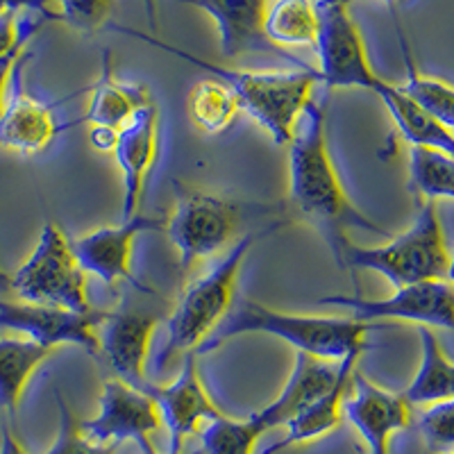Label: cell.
I'll return each mask as SVG.
<instances>
[{
    "mask_svg": "<svg viewBox=\"0 0 454 454\" xmlns=\"http://www.w3.org/2000/svg\"><path fill=\"white\" fill-rule=\"evenodd\" d=\"M166 454H186V452H184V450H168V452H166ZM193 454H200V450H198V452H193Z\"/></svg>",
    "mask_w": 454,
    "mask_h": 454,
    "instance_id": "60d3db41",
    "label": "cell"
},
{
    "mask_svg": "<svg viewBox=\"0 0 454 454\" xmlns=\"http://www.w3.org/2000/svg\"><path fill=\"white\" fill-rule=\"evenodd\" d=\"M263 35L279 51L286 46H316L318 14L314 0H270Z\"/></svg>",
    "mask_w": 454,
    "mask_h": 454,
    "instance_id": "d4e9b609",
    "label": "cell"
},
{
    "mask_svg": "<svg viewBox=\"0 0 454 454\" xmlns=\"http://www.w3.org/2000/svg\"><path fill=\"white\" fill-rule=\"evenodd\" d=\"M234 93L221 80H202L189 91V116L205 135H221L239 116Z\"/></svg>",
    "mask_w": 454,
    "mask_h": 454,
    "instance_id": "4316f807",
    "label": "cell"
},
{
    "mask_svg": "<svg viewBox=\"0 0 454 454\" xmlns=\"http://www.w3.org/2000/svg\"><path fill=\"white\" fill-rule=\"evenodd\" d=\"M241 202L180 189L176 209L166 221V232L180 253V269L209 259L227 248L241 225Z\"/></svg>",
    "mask_w": 454,
    "mask_h": 454,
    "instance_id": "ba28073f",
    "label": "cell"
},
{
    "mask_svg": "<svg viewBox=\"0 0 454 454\" xmlns=\"http://www.w3.org/2000/svg\"><path fill=\"white\" fill-rule=\"evenodd\" d=\"M157 403L144 388H135L119 377L107 380L98 397V413L80 420V427L96 443L119 445L137 441L144 454H155L153 434L161 427Z\"/></svg>",
    "mask_w": 454,
    "mask_h": 454,
    "instance_id": "30bf717a",
    "label": "cell"
},
{
    "mask_svg": "<svg viewBox=\"0 0 454 454\" xmlns=\"http://www.w3.org/2000/svg\"><path fill=\"white\" fill-rule=\"evenodd\" d=\"M262 436L263 429L253 416L243 420L221 416L202 427L200 454H257L254 448Z\"/></svg>",
    "mask_w": 454,
    "mask_h": 454,
    "instance_id": "f1b7e54d",
    "label": "cell"
},
{
    "mask_svg": "<svg viewBox=\"0 0 454 454\" xmlns=\"http://www.w3.org/2000/svg\"><path fill=\"white\" fill-rule=\"evenodd\" d=\"M21 10H30L35 14L46 16L48 21H57V14L51 10V0H0V14Z\"/></svg>",
    "mask_w": 454,
    "mask_h": 454,
    "instance_id": "e575fe53",
    "label": "cell"
},
{
    "mask_svg": "<svg viewBox=\"0 0 454 454\" xmlns=\"http://www.w3.org/2000/svg\"><path fill=\"white\" fill-rule=\"evenodd\" d=\"M318 14V80L330 89H366L382 93V80L371 67L366 43L350 14V0H314Z\"/></svg>",
    "mask_w": 454,
    "mask_h": 454,
    "instance_id": "52a82bcc",
    "label": "cell"
},
{
    "mask_svg": "<svg viewBox=\"0 0 454 454\" xmlns=\"http://www.w3.org/2000/svg\"><path fill=\"white\" fill-rule=\"evenodd\" d=\"M12 294L23 302L62 307V309L91 311L87 291V273L73 253V243L62 227L43 223L39 241L30 257L12 273Z\"/></svg>",
    "mask_w": 454,
    "mask_h": 454,
    "instance_id": "8992f818",
    "label": "cell"
},
{
    "mask_svg": "<svg viewBox=\"0 0 454 454\" xmlns=\"http://www.w3.org/2000/svg\"><path fill=\"white\" fill-rule=\"evenodd\" d=\"M372 323L350 318V316H311L278 311L257 300L239 298L230 307L221 325L196 350L207 355L223 348L230 340L246 334H266L294 346L302 355L323 362H340L346 356L364 355L368 348V332Z\"/></svg>",
    "mask_w": 454,
    "mask_h": 454,
    "instance_id": "3957f363",
    "label": "cell"
},
{
    "mask_svg": "<svg viewBox=\"0 0 454 454\" xmlns=\"http://www.w3.org/2000/svg\"><path fill=\"white\" fill-rule=\"evenodd\" d=\"M161 230L166 232L164 218L135 214L128 221H121L119 225L96 227L91 232L73 239V253L87 275H96L109 286L128 282L141 294L153 295V289L135 278L132 257H135V243L141 234L161 232Z\"/></svg>",
    "mask_w": 454,
    "mask_h": 454,
    "instance_id": "8fae6325",
    "label": "cell"
},
{
    "mask_svg": "<svg viewBox=\"0 0 454 454\" xmlns=\"http://www.w3.org/2000/svg\"><path fill=\"white\" fill-rule=\"evenodd\" d=\"M452 454H454V452H452Z\"/></svg>",
    "mask_w": 454,
    "mask_h": 454,
    "instance_id": "7bdbcfd3",
    "label": "cell"
},
{
    "mask_svg": "<svg viewBox=\"0 0 454 454\" xmlns=\"http://www.w3.org/2000/svg\"><path fill=\"white\" fill-rule=\"evenodd\" d=\"M157 325L160 318L153 314L107 311L98 327L100 355L119 380L132 384L135 388H144L148 384L145 362Z\"/></svg>",
    "mask_w": 454,
    "mask_h": 454,
    "instance_id": "9a60e30c",
    "label": "cell"
},
{
    "mask_svg": "<svg viewBox=\"0 0 454 454\" xmlns=\"http://www.w3.org/2000/svg\"><path fill=\"white\" fill-rule=\"evenodd\" d=\"M359 356L362 355L340 359L339 377H336V382L332 384L330 391L316 397L311 404H307L294 420L286 423V436L278 441V443L269 445L266 450H262L259 454H279L282 450L291 448V445L311 443V441H318L334 432L340 425V419H343V403H346L348 393H350L352 375H355Z\"/></svg>",
    "mask_w": 454,
    "mask_h": 454,
    "instance_id": "ffe728a7",
    "label": "cell"
},
{
    "mask_svg": "<svg viewBox=\"0 0 454 454\" xmlns=\"http://www.w3.org/2000/svg\"><path fill=\"white\" fill-rule=\"evenodd\" d=\"M448 282L454 286V253H450V269H448Z\"/></svg>",
    "mask_w": 454,
    "mask_h": 454,
    "instance_id": "ab89813d",
    "label": "cell"
},
{
    "mask_svg": "<svg viewBox=\"0 0 454 454\" xmlns=\"http://www.w3.org/2000/svg\"><path fill=\"white\" fill-rule=\"evenodd\" d=\"M141 3H144L145 16H148L150 30L157 32V27H160V12H157V0H141Z\"/></svg>",
    "mask_w": 454,
    "mask_h": 454,
    "instance_id": "74e56055",
    "label": "cell"
},
{
    "mask_svg": "<svg viewBox=\"0 0 454 454\" xmlns=\"http://www.w3.org/2000/svg\"><path fill=\"white\" fill-rule=\"evenodd\" d=\"M382 3H387V5L391 7V10H393V7H395L397 3H400V0H382Z\"/></svg>",
    "mask_w": 454,
    "mask_h": 454,
    "instance_id": "b9f144b4",
    "label": "cell"
},
{
    "mask_svg": "<svg viewBox=\"0 0 454 454\" xmlns=\"http://www.w3.org/2000/svg\"><path fill=\"white\" fill-rule=\"evenodd\" d=\"M57 3V21L80 32H96L107 23L114 0H51Z\"/></svg>",
    "mask_w": 454,
    "mask_h": 454,
    "instance_id": "1f68e13d",
    "label": "cell"
},
{
    "mask_svg": "<svg viewBox=\"0 0 454 454\" xmlns=\"http://www.w3.org/2000/svg\"><path fill=\"white\" fill-rule=\"evenodd\" d=\"M57 411H59V427H57L55 443L46 454H116L114 443H96L82 432L80 419L71 411L62 393L57 391Z\"/></svg>",
    "mask_w": 454,
    "mask_h": 454,
    "instance_id": "f546056e",
    "label": "cell"
},
{
    "mask_svg": "<svg viewBox=\"0 0 454 454\" xmlns=\"http://www.w3.org/2000/svg\"><path fill=\"white\" fill-rule=\"evenodd\" d=\"M119 141V129L103 128V125H91L89 128V145L98 153H114Z\"/></svg>",
    "mask_w": 454,
    "mask_h": 454,
    "instance_id": "d590c367",
    "label": "cell"
},
{
    "mask_svg": "<svg viewBox=\"0 0 454 454\" xmlns=\"http://www.w3.org/2000/svg\"><path fill=\"white\" fill-rule=\"evenodd\" d=\"M21 67L16 68L12 80V98L7 100L5 112L0 116V148H10L21 155H36L52 144L59 125L52 114L55 105L42 103L23 91L19 80Z\"/></svg>",
    "mask_w": 454,
    "mask_h": 454,
    "instance_id": "ac0fdd59",
    "label": "cell"
},
{
    "mask_svg": "<svg viewBox=\"0 0 454 454\" xmlns=\"http://www.w3.org/2000/svg\"><path fill=\"white\" fill-rule=\"evenodd\" d=\"M325 103L311 100L298 121L289 148V205L309 227L325 239L340 269L348 248V230H364L391 239L387 227L368 218L348 198L327 148Z\"/></svg>",
    "mask_w": 454,
    "mask_h": 454,
    "instance_id": "6da1fadb",
    "label": "cell"
},
{
    "mask_svg": "<svg viewBox=\"0 0 454 454\" xmlns=\"http://www.w3.org/2000/svg\"><path fill=\"white\" fill-rule=\"evenodd\" d=\"M144 391L155 400L161 413V423L168 427V450H184L186 436L198 432L200 423L225 416L202 384L196 352H186L184 366L173 382L166 387H155L148 382Z\"/></svg>",
    "mask_w": 454,
    "mask_h": 454,
    "instance_id": "4fadbf2b",
    "label": "cell"
},
{
    "mask_svg": "<svg viewBox=\"0 0 454 454\" xmlns=\"http://www.w3.org/2000/svg\"><path fill=\"white\" fill-rule=\"evenodd\" d=\"M377 98L382 100L387 112L391 114L397 135L407 144H411V148L441 150V153L454 157V132H450L434 116H429L419 103H413L397 84L387 82Z\"/></svg>",
    "mask_w": 454,
    "mask_h": 454,
    "instance_id": "7402d4cb",
    "label": "cell"
},
{
    "mask_svg": "<svg viewBox=\"0 0 454 454\" xmlns=\"http://www.w3.org/2000/svg\"><path fill=\"white\" fill-rule=\"evenodd\" d=\"M284 225H286L284 221H273L259 232L241 237L212 270H207L202 278L193 279L182 291L180 300L176 302V309L166 323L164 346L155 356L157 371H164L176 359V355L196 352L214 334V330L221 325V320L225 318L230 307L234 305L239 273H241L243 262L248 259L250 250L262 239H269L270 234L279 232Z\"/></svg>",
    "mask_w": 454,
    "mask_h": 454,
    "instance_id": "277c9868",
    "label": "cell"
},
{
    "mask_svg": "<svg viewBox=\"0 0 454 454\" xmlns=\"http://www.w3.org/2000/svg\"><path fill=\"white\" fill-rule=\"evenodd\" d=\"M420 436L429 454L454 452V397L445 403L429 404L419 419Z\"/></svg>",
    "mask_w": 454,
    "mask_h": 454,
    "instance_id": "4dcf8cb0",
    "label": "cell"
},
{
    "mask_svg": "<svg viewBox=\"0 0 454 454\" xmlns=\"http://www.w3.org/2000/svg\"><path fill=\"white\" fill-rule=\"evenodd\" d=\"M0 294H12V275L0 266Z\"/></svg>",
    "mask_w": 454,
    "mask_h": 454,
    "instance_id": "f35d334b",
    "label": "cell"
},
{
    "mask_svg": "<svg viewBox=\"0 0 454 454\" xmlns=\"http://www.w3.org/2000/svg\"><path fill=\"white\" fill-rule=\"evenodd\" d=\"M320 307L346 309L350 318L375 323V320H404L420 327H441L454 332V286L448 279L407 284L387 298L364 295H323L316 300Z\"/></svg>",
    "mask_w": 454,
    "mask_h": 454,
    "instance_id": "9c48e42d",
    "label": "cell"
},
{
    "mask_svg": "<svg viewBox=\"0 0 454 454\" xmlns=\"http://www.w3.org/2000/svg\"><path fill=\"white\" fill-rule=\"evenodd\" d=\"M107 311H80L35 305L23 300H0V330H12L42 346H78L87 355L100 356L98 327Z\"/></svg>",
    "mask_w": 454,
    "mask_h": 454,
    "instance_id": "7c38bea8",
    "label": "cell"
},
{
    "mask_svg": "<svg viewBox=\"0 0 454 454\" xmlns=\"http://www.w3.org/2000/svg\"><path fill=\"white\" fill-rule=\"evenodd\" d=\"M35 35H36V32H30V35H26L21 42L16 43V46L12 48L10 52H7V55L0 57V116H3V112H5L7 89H10V82L14 80L16 68L21 67V64L27 59L26 46L30 43V39Z\"/></svg>",
    "mask_w": 454,
    "mask_h": 454,
    "instance_id": "836d02e7",
    "label": "cell"
},
{
    "mask_svg": "<svg viewBox=\"0 0 454 454\" xmlns=\"http://www.w3.org/2000/svg\"><path fill=\"white\" fill-rule=\"evenodd\" d=\"M340 269L372 270L387 278L395 289L429 279H448L450 250L436 205L425 200L411 225L384 246L364 248L348 243Z\"/></svg>",
    "mask_w": 454,
    "mask_h": 454,
    "instance_id": "5b68a950",
    "label": "cell"
},
{
    "mask_svg": "<svg viewBox=\"0 0 454 454\" xmlns=\"http://www.w3.org/2000/svg\"><path fill=\"white\" fill-rule=\"evenodd\" d=\"M409 189L419 198L434 202L454 200V157L432 148H411L409 153Z\"/></svg>",
    "mask_w": 454,
    "mask_h": 454,
    "instance_id": "83f0119b",
    "label": "cell"
},
{
    "mask_svg": "<svg viewBox=\"0 0 454 454\" xmlns=\"http://www.w3.org/2000/svg\"><path fill=\"white\" fill-rule=\"evenodd\" d=\"M0 454H27L26 448L21 445V441L16 439L14 432L10 427H3L0 432Z\"/></svg>",
    "mask_w": 454,
    "mask_h": 454,
    "instance_id": "8d00e7d4",
    "label": "cell"
},
{
    "mask_svg": "<svg viewBox=\"0 0 454 454\" xmlns=\"http://www.w3.org/2000/svg\"><path fill=\"white\" fill-rule=\"evenodd\" d=\"M150 103L153 98L144 84L121 82L114 75L112 59H109V52L105 51L103 73H100L98 82L91 87V103H89L87 116L82 121H87L89 125L121 129L141 107Z\"/></svg>",
    "mask_w": 454,
    "mask_h": 454,
    "instance_id": "44dd1931",
    "label": "cell"
},
{
    "mask_svg": "<svg viewBox=\"0 0 454 454\" xmlns=\"http://www.w3.org/2000/svg\"><path fill=\"white\" fill-rule=\"evenodd\" d=\"M46 21L48 19H43V16H39V19H32V16L19 19V12L0 14V57L7 55L26 35L42 30Z\"/></svg>",
    "mask_w": 454,
    "mask_h": 454,
    "instance_id": "d6a6232c",
    "label": "cell"
},
{
    "mask_svg": "<svg viewBox=\"0 0 454 454\" xmlns=\"http://www.w3.org/2000/svg\"><path fill=\"white\" fill-rule=\"evenodd\" d=\"M420 366L411 384L404 388V400L409 404H436L454 397V362L441 348L429 327H420Z\"/></svg>",
    "mask_w": 454,
    "mask_h": 454,
    "instance_id": "603a6c76",
    "label": "cell"
},
{
    "mask_svg": "<svg viewBox=\"0 0 454 454\" xmlns=\"http://www.w3.org/2000/svg\"><path fill=\"white\" fill-rule=\"evenodd\" d=\"M112 30L121 35H129L135 39L150 43L153 48L170 52V55L186 59L193 67L207 71L212 78L221 80L230 87V91L237 98L239 109L246 112L250 119L257 121L270 135L275 145H289L294 139V132L298 128V121L307 105L314 100L311 91L316 84H320L318 71L311 67L289 68V71H246V68H230L221 64L207 62L202 57L186 52L177 46L161 42L155 35L132 30V27L114 26Z\"/></svg>",
    "mask_w": 454,
    "mask_h": 454,
    "instance_id": "7a4b0ae2",
    "label": "cell"
},
{
    "mask_svg": "<svg viewBox=\"0 0 454 454\" xmlns=\"http://www.w3.org/2000/svg\"><path fill=\"white\" fill-rule=\"evenodd\" d=\"M336 377H339V366H330L323 359L295 352L294 371H291L279 395L273 403L250 413V416L263 429V434L275 427H282L289 420H294L307 404L314 403L316 397L330 391Z\"/></svg>",
    "mask_w": 454,
    "mask_h": 454,
    "instance_id": "d6986e66",
    "label": "cell"
},
{
    "mask_svg": "<svg viewBox=\"0 0 454 454\" xmlns=\"http://www.w3.org/2000/svg\"><path fill=\"white\" fill-rule=\"evenodd\" d=\"M352 393L343 403V416L359 432L368 454H391V436L411 425V404L403 393L377 387L355 371Z\"/></svg>",
    "mask_w": 454,
    "mask_h": 454,
    "instance_id": "5bb4252c",
    "label": "cell"
},
{
    "mask_svg": "<svg viewBox=\"0 0 454 454\" xmlns=\"http://www.w3.org/2000/svg\"><path fill=\"white\" fill-rule=\"evenodd\" d=\"M397 36H400L404 68H407V80H404V84H400V89L407 93L413 103H419L429 116L439 121L443 128L454 132V87L443 82V80L429 78V75L419 73V68L413 64L411 51L407 46V39H404L400 27H397Z\"/></svg>",
    "mask_w": 454,
    "mask_h": 454,
    "instance_id": "484cf974",
    "label": "cell"
},
{
    "mask_svg": "<svg viewBox=\"0 0 454 454\" xmlns=\"http://www.w3.org/2000/svg\"><path fill=\"white\" fill-rule=\"evenodd\" d=\"M52 352L30 339H0V411L14 416L30 377Z\"/></svg>",
    "mask_w": 454,
    "mask_h": 454,
    "instance_id": "cb8c5ba5",
    "label": "cell"
},
{
    "mask_svg": "<svg viewBox=\"0 0 454 454\" xmlns=\"http://www.w3.org/2000/svg\"><path fill=\"white\" fill-rule=\"evenodd\" d=\"M160 144V109L145 105L119 129L114 157L123 176V221L139 214L145 180L157 160Z\"/></svg>",
    "mask_w": 454,
    "mask_h": 454,
    "instance_id": "2e32d148",
    "label": "cell"
},
{
    "mask_svg": "<svg viewBox=\"0 0 454 454\" xmlns=\"http://www.w3.org/2000/svg\"><path fill=\"white\" fill-rule=\"evenodd\" d=\"M184 5L205 12L218 30L223 57L246 55V52H278L284 59H291L295 67H307L286 51H279L263 35V19L270 0H180Z\"/></svg>",
    "mask_w": 454,
    "mask_h": 454,
    "instance_id": "e0dca14e",
    "label": "cell"
}]
</instances>
